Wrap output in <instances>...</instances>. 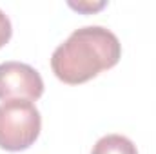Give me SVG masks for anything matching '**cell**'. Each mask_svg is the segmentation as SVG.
I'll use <instances>...</instances> for the list:
<instances>
[{
    "instance_id": "obj_1",
    "label": "cell",
    "mask_w": 156,
    "mask_h": 154,
    "mask_svg": "<svg viewBox=\"0 0 156 154\" xmlns=\"http://www.w3.org/2000/svg\"><path fill=\"white\" fill-rule=\"evenodd\" d=\"M122 45L118 37L102 27L87 26L71 33L51 56V69L64 83H83L118 64Z\"/></svg>"
},
{
    "instance_id": "obj_5",
    "label": "cell",
    "mask_w": 156,
    "mask_h": 154,
    "mask_svg": "<svg viewBox=\"0 0 156 154\" xmlns=\"http://www.w3.org/2000/svg\"><path fill=\"white\" fill-rule=\"evenodd\" d=\"M11 33H13V29H11V22H9V18L4 15V11L0 9V47H4V45L9 42Z\"/></svg>"
},
{
    "instance_id": "obj_3",
    "label": "cell",
    "mask_w": 156,
    "mask_h": 154,
    "mask_svg": "<svg viewBox=\"0 0 156 154\" xmlns=\"http://www.w3.org/2000/svg\"><path fill=\"white\" fill-rule=\"evenodd\" d=\"M44 93V80L37 69L22 62L0 64V100H38Z\"/></svg>"
},
{
    "instance_id": "obj_4",
    "label": "cell",
    "mask_w": 156,
    "mask_h": 154,
    "mask_svg": "<svg viewBox=\"0 0 156 154\" xmlns=\"http://www.w3.org/2000/svg\"><path fill=\"white\" fill-rule=\"evenodd\" d=\"M91 154H138V151L129 138L122 134H107L94 143Z\"/></svg>"
},
{
    "instance_id": "obj_2",
    "label": "cell",
    "mask_w": 156,
    "mask_h": 154,
    "mask_svg": "<svg viewBox=\"0 0 156 154\" xmlns=\"http://www.w3.org/2000/svg\"><path fill=\"white\" fill-rule=\"evenodd\" d=\"M42 118L29 100H7L0 103V149L18 152L29 149L40 134Z\"/></svg>"
},
{
    "instance_id": "obj_6",
    "label": "cell",
    "mask_w": 156,
    "mask_h": 154,
    "mask_svg": "<svg viewBox=\"0 0 156 154\" xmlns=\"http://www.w3.org/2000/svg\"><path fill=\"white\" fill-rule=\"evenodd\" d=\"M69 5L76 11H82V13H93V11H98L105 5V2H69Z\"/></svg>"
}]
</instances>
